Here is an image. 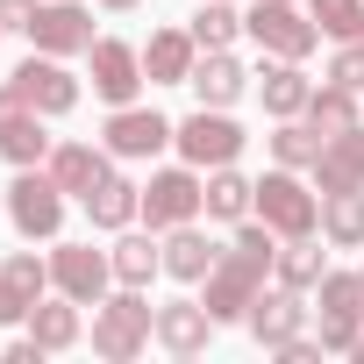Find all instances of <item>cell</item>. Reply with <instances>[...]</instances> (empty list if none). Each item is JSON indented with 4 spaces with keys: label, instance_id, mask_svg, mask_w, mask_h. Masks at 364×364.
<instances>
[{
    "label": "cell",
    "instance_id": "cell-14",
    "mask_svg": "<svg viewBox=\"0 0 364 364\" xmlns=\"http://www.w3.org/2000/svg\"><path fill=\"white\" fill-rule=\"evenodd\" d=\"M250 79H257V100H264V114H279V122L307 114V100H314V79L300 72V58H264Z\"/></svg>",
    "mask_w": 364,
    "mask_h": 364
},
{
    "label": "cell",
    "instance_id": "cell-18",
    "mask_svg": "<svg viewBox=\"0 0 364 364\" xmlns=\"http://www.w3.org/2000/svg\"><path fill=\"white\" fill-rule=\"evenodd\" d=\"M186 86H193V100H200V107H236V100L250 93V72H243L229 50H200V58H193V72H186Z\"/></svg>",
    "mask_w": 364,
    "mask_h": 364
},
{
    "label": "cell",
    "instance_id": "cell-16",
    "mask_svg": "<svg viewBox=\"0 0 364 364\" xmlns=\"http://www.w3.org/2000/svg\"><path fill=\"white\" fill-rule=\"evenodd\" d=\"M215 328H222V321L208 314V300H164V307H157V343H164L171 357H200Z\"/></svg>",
    "mask_w": 364,
    "mask_h": 364
},
{
    "label": "cell",
    "instance_id": "cell-25",
    "mask_svg": "<svg viewBox=\"0 0 364 364\" xmlns=\"http://www.w3.org/2000/svg\"><path fill=\"white\" fill-rule=\"evenodd\" d=\"M321 272H328L321 236H286V250H279L272 279H279V286H293V293H314V286H321Z\"/></svg>",
    "mask_w": 364,
    "mask_h": 364
},
{
    "label": "cell",
    "instance_id": "cell-1",
    "mask_svg": "<svg viewBox=\"0 0 364 364\" xmlns=\"http://www.w3.org/2000/svg\"><path fill=\"white\" fill-rule=\"evenodd\" d=\"M279 264V229L272 222H236V243L222 250V264L200 279L208 286V314L215 321H243L250 300L264 293V272Z\"/></svg>",
    "mask_w": 364,
    "mask_h": 364
},
{
    "label": "cell",
    "instance_id": "cell-36",
    "mask_svg": "<svg viewBox=\"0 0 364 364\" xmlns=\"http://www.w3.org/2000/svg\"><path fill=\"white\" fill-rule=\"evenodd\" d=\"M29 22H36V0H0V29L29 36Z\"/></svg>",
    "mask_w": 364,
    "mask_h": 364
},
{
    "label": "cell",
    "instance_id": "cell-11",
    "mask_svg": "<svg viewBox=\"0 0 364 364\" xmlns=\"http://www.w3.org/2000/svg\"><path fill=\"white\" fill-rule=\"evenodd\" d=\"M8 86H15V93H22V107H36L43 122H50V114H72V107H79V79H72V72H65V65H58L50 50L22 58Z\"/></svg>",
    "mask_w": 364,
    "mask_h": 364
},
{
    "label": "cell",
    "instance_id": "cell-20",
    "mask_svg": "<svg viewBox=\"0 0 364 364\" xmlns=\"http://www.w3.org/2000/svg\"><path fill=\"white\" fill-rule=\"evenodd\" d=\"M243 321H250V336H257L264 350H279V343H293V336H300L307 307H300V293H293V286H272V293H257V300H250V314H243Z\"/></svg>",
    "mask_w": 364,
    "mask_h": 364
},
{
    "label": "cell",
    "instance_id": "cell-4",
    "mask_svg": "<svg viewBox=\"0 0 364 364\" xmlns=\"http://www.w3.org/2000/svg\"><path fill=\"white\" fill-rule=\"evenodd\" d=\"M208 208V178H200V164H178V171H150V186H143V229H178V222H193Z\"/></svg>",
    "mask_w": 364,
    "mask_h": 364
},
{
    "label": "cell",
    "instance_id": "cell-21",
    "mask_svg": "<svg viewBox=\"0 0 364 364\" xmlns=\"http://www.w3.org/2000/svg\"><path fill=\"white\" fill-rule=\"evenodd\" d=\"M193 58H200L193 29H150V43H143V79H150V86H186Z\"/></svg>",
    "mask_w": 364,
    "mask_h": 364
},
{
    "label": "cell",
    "instance_id": "cell-6",
    "mask_svg": "<svg viewBox=\"0 0 364 364\" xmlns=\"http://www.w3.org/2000/svg\"><path fill=\"white\" fill-rule=\"evenodd\" d=\"M243 36H250L264 58H314V43H321L314 15H300L293 0H257V8L243 15Z\"/></svg>",
    "mask_w": 364,
    "mask_h": 364
},
{
    "label": "cell",
    "instance_id": "cell-31",
    "mask_svg": "<svg viewBox=\"0 0 364 364\" xmlns=\"http://www.w3.org/2000/svg\"><path fill=\"white\" fill-rule=\"evenodd\" d=\"M236 29H243L236 0H200V15H193V43H200V50H229Z\"/></svg>",
    "mask_w": 364,
    "mask_h": 364
},
{
    "label": "cell",
    "instance_id": "cell-35",
    "mask_svg": "<svg viewBox=\"0 0 364 364\" xmlns=\"http://www.w3.org/2000/svg\"><path fill=\"white\" fill-rule=\"evenodd\" d=\"M364 314H321V350H357Z\"/></svg>",
    "mask_w": 364,
    "mask_h": 364
},
{
    "label": "cell",
    "instance_id": "cell-30",
    "mask_svg": "<svg viewBox=\"0 0 364 364\" xmlns=\"http://www.w3.org/2000/svg\"><path fill=\"white\" fill-rule=\"evenodd\" d=\"M307 122L321 129V136H343V129H357V93L350 86H314V100H307Z\"/></svg>",
    "mask_w": 364,
    "mask_h": 364
},
{
    "label": "cell",
    "instance_id": "cell-8",
    "mask_svg": "<svg viewBox=\"0 0 364 364\" xmlns=\"http://www.w3.org/2000/svg\"><path fill=\"white\" fill-rule=\"evenodd\" d=\"M178 136V122H164L157 107H114L107 114V129H100V143H107V157H122V164H143V157H157L164 143Z\"/></svg>",
    "mask_w": 364,
    "mask_h": 364
},
{
    "label": "cell",
    "instance_id": "cell-15",
    "mask_svg": "<svg viewBox=\"0 0 364 364\" xmlns=\"http://www.w3.org/2000/svg\"><path fill=\"white\" fill-rule=\"evenodd\" d=\"M50 293V257L36 250H15L0 264V321H29V307Z\"/></svg>",
    "mask_w": 364,
    "mask_h": 364
},
{
    "label": "cell",
    "instance_id": "cell-32",
    "mask_svg": "<svg viewBox=\"0 0 364 364\" xmlns=\"http://www.w3.org/2000/svg\"><path fill=\"white\" fill-rule=\"evenodd\" d=\"M307 15H314V29L336 36V43L364 36V0H307Z\"/></svg>",
    "mask_w": 364,
    "mask_h": 364
},
{
    "label": "cell",
    "instance_id": "cell-17",
    "mask_svg": "<svg viewBox=\"0 0 364 364\" xmlns=\"http://www.w3.org/2000/svg\"><path fill=\"white\" fill-rule=\"evenodd\" d=\"M50 178H58V186L72 193V200H86L93 186H100V178L114 171V157H107V143H50Z\"/></svg>",
    "mask_w": 364,
    "mask_h": 364
},
{
    "label": "cell",
    "instance_id": "cell-28",
    "mask_svg": "<svg viewBox=\"0 0 364 364\" xmlns=\"http://www.w3.org/2000/svg\"><path fill=\"white\" fill-rule=\"evenodd\" d=\"M22 328H29L43 350H72V343H79V300H36Z\"/></svg>",
    "mask_w": 364,
    "mask_h": 364
},
{
    "label": "cell",
    "instance_id": "cell-33",
    "mask_svg": "<svg viewBox=\"0 0 364 364\" xmlns=\"http://www.w3.org/2000/svg\"><path fill=\"white\" fill-rule=\"evenodd\" d=\"M314 300H321V314H364V272H321Z\"/></svg>",
    "mask_w": 364,
    "mask_h": 364
},
{
    "label": "cell",
    "instance_id": "cell-22",
    "mask_svg": "<svg viewBox=\"0 0 364 364\" xmlns=\"http://www.w3.org/2000/svg\"><path fill=\"white\" fill-rule=\"evenodd\" d=\"M314 186H321V193H350V186H364V122L321 143V157H314Z\"/></svg>",
    "mask_w": 364,
    "mask_h": 364
},
{
    "label": "cell",
    "instance_id": "cell-39",
    "mask_svg": "<svg viewBox=\"0 0 364 364\" xmlns=\"http://www.w3.org/2000/svg\"><path fill=\"white\" fill-rule=\"evenodd\" d=\"M0 36H8V29H0Z\"/></svg>",
    "mask_w": 364,
    "mask_h": 364
},
{
    "label": "cell",
    "instance_id": "cell-38",
    "mask_svg": "<svg viewBox=\"0 0 364 364\" xmlns=\"http://www.w3.org/2000/svg\"><path fill=\"white\" fill-rule=\"evenodd\" d=\"M100 8H114V15H129V8H136V0H100Z\"/></svg>",
    "mask_w": 364,
    "mask_h": 364
},
{
    "label": "cell",
    "instance_id": "cell-27",
    "mask_svg": "<svg viewBox=\"0 0 364 364\" xmlns=\"http://www.w3.org/2000/svg\"><path fill=\"white\" fill-rule=\"evenodd\" d=\"M321 236H328L336 250H364V186L321 193Z\"/></svg>",
    "mask_w": 364,
    "mask_h": 364
},
{
    "label": "cell",
    "instance_id": "cell-37",
    "mask_svg": "<svg viewBox=\"0 0 364 364\" xmlns=\"http://www.w3.org/2000/svg\"><path fill=\"white\" fill-rule=\"evenodd\" d=\"M279 357L286 364H321V336H293V343H279Z\"/></svg>",
    "mask_w": 364,
    "mask_h": 364
},
{
    "label": "cell",
    "instance_id": "cell-2",
    "mask_svg": "<svg viewBox=\"0 0 364 364\" xmlns=\"http://www.w3.org/2000/svg\"><path fill=\"white\" fill-rule=\"evenodd\" d=\"M157 343V307L143 300V286H122L107 300H93V350L107 364H129Z\"/></svg>",
    "mask_w": 364,
    "mask_h": 364
},
{
    "label": "cell",
    "instance_id": "cell-9",
    "mask_svg": "<svg viewBox=\"0 0 364 364\" xmlns=\"http://www.w3.org/2000/svg\"><path fill=\"white\" fill-rule=\"evenodd\" d=\"M50 286H58L65 300L93 307V300H107V286H114V257L93 250V243H58V250H50Z\"/></svg>",
    "mask_w": 364,
    "mask_h": 364
},
{
    "label": "cell",
    "instance_id": "cell-7",
    "mask_svg": "<svg viewBox=\"0 0 364 364\" xmlns=\"http://www.w3.org/2000/svg\"><path fill=\"white\" fill-rule=\"evenodd\" d=\"M171 143H178V157H186V164L215 171V164H236L250 136L229 122V107H193L186 122H178V136H171Z\"/></svg>",
    "mask_w": 364,
    "mask_h": 364
},
{
    "label": "cell",
    "instance_id": "cell-24",
    "mask_svg": "<svg viewBox=\"0 0 364 364\" xmlns=\"http://www.w3.org/2000/svg\"><path fill=\"white\" fill-rule=\"evenodd\" d=\"M107 257H114V286H150V272H164V236L157 229H122Z\"/></svg>",
    "mask_w": 364,
    "mask_h": 364
},
{
    "label": "cell",
    "instance_id": "cell-3",
    "mask_svg": "<svg viewBox=\"0 0 364 364\" xmlns=\"http://www.w3.org/2000/svg\"><path fill=\"white\" fill-rule=\"evenodd\" d=\"M65 200H72V193L50 178V164H22L15 186H8V222H15V236H29V243L43 236V243H50V236L65 229Z\"/></svg>",
    "mask_w": 364,
    "mask_h": 364
},
{
    "label": "cell",
    "instance_id": "cell-19",
    "mask_svg": "<svg viewBox=\"0 0 364 364\" xmlns=\"http://www.w3.org/2000/svg\"><path fill=\"white\" fill-rule=\"evenodd\" d=\"M79 208H86V222H93L100 236H122V229L143 215V186H136V178H122V171H107V178H100V186H93Z\"/></svg>",
    "mask_w": 364,
    "mask_h": 364
},
{
    "label": "cell",
    "instance_id": "cell-5",
    "mask_svg": "<svg viewBox=\"0 0 364 364\" xmlns=\"http://www.w3.org/2000/svg\"><path fill=\"white\" fill-rule=\"evenodd\" d=\"M250 215L272 222L279 236H314V229H321V200L300 186V171H293V164H279V171L257 178V208H250Z\"/></svg>",
    "mask_w": 364,
    "mask_h": 364
},
{
    "label": "cell",
    "instance_id": "cell-12",
    "mask_svg": "<svg viewBox=\"0 0 364 364\" xmlns=\"http://www.w3.org/2000/svg\"><path fill=\"white\" fill-rule=\"evenodd\" d=\"M86 65H93V93H100L107 107H129V100L143 93V50H136V43L100 36V43L86 50Z\"/></svg>",
    "mask_w": 364,
    "mask_h": 364
},
{
    "label": "cell",
    "instance_id": "cell-13",
    "mask_svg": "<svg viewBox=\"0 0 364 364\" xmlns=\"http://www.w3.org/2000/svg\"><path fill=\"white\" fill-rule=\"evenodd\" d=\"M0 157H8L15 171H22V164H43V157H50L43 114H36V107H22V93H15V86H0Z\"/></svg>",
    "mask_w": 364,
    "mask_h": 364
},
{
    "label": "cell",
    "instance_id": "cell-34",
    "mask_svg": "<svg viewBox=\"0 0 364 364\" xmlns=\"http://www.w3.org/2000/svg\"><path fill=\"white\" fill-rule=\"evenodd\" d=\"M328 79H336V86H350V93H364V36H350V43L328 58Z\"/></svg>",
    "mask_w": 364,
    "mask_h": 364
},
{
    "label": "cell",
    "instance_id": "cell-29",
    "mask_svg": "<svg viewBox=\"0 0 364 364\" xmlns=\"http://www.w3.org/2000/svg\"><path fill=\"white\" fill-rule=\"evenodd\" d=\"M321 143H328V136H321L314 122H300V114L272 129V157H279V164H293V171H314V157H321Z\"/></svg>",
    "mask_w": 364,
    "mask_h": 364
},
{
    "label": "cell",
    "instance_id": "cell-10",
    "mask_svg": "<svg viewBox=\"0 0 364 364\" xmlns=\"http://www.w3.org/2000/svg\"><path fill=\"white\" fill-rule=\"evenodd\" d=\"M29 43L50 50V58H86V50L100 43V36H93V8H79V0H36Z\"/></svg>",
    "mask_w": 364,
    "mask_h": 364
},
{
    "label": "cell",
    "instance_id": "cell-26",
    "mask_svg": "<svg viewBox=\"0 0 364 364\" xmlns=\"http://www.w3.org/2000/svg\"><path fill=\"white\" fill-rule=\"evenodd\" d=\"M250 208H257V186L236 164H215L208 171V222H250Z\"/></svg>",
    "mask_w": 364,
    "mask_h": 364
},
{
    "label": "cell",
    "instance_id": "cell-23",
    "mask_svg": "<svg viewBox=\"0 0 364 364\" xmlns=\"http://www.w3.org/2000/svg\"><path fill=\"white\" fill-rule=\"evenodd\" d=\"M222 264V250L193 229V222H178V229H164V272L178 279V286H200L208 272Z\"/></svg>",
    "mask_w": 364,
    "mask_h": 364
}]
</instances>
